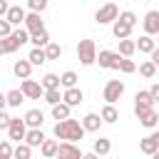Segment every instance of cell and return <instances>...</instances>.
Instances as JSON below:
<instances>
[{
  "instance_id": "obj_12",
  "label": "cell",
  "mask_w": 159,
  "mask_h": 159,
  "mask_svg": "<svg viewBox=\"0 0 159 159\" xmlns=\"http://www.w3.org/2000/svg\"><path fill=\"white\" fill-rule=\"evenodd\" d=\"M57 159H82V152H80L77 144L60 142V147H57Z\"/></svg>"
},
{
  "instance_id": "obj_14",
  "label": "cell",
  "mask_w": 159,
  "mask_h": 159,
  "mask_svg": "<svg viewBox=\"0 0 159 159\" xmlns=\"http://www.w3.org/2000/svg\"><path fill=\"white\" fill-rule=\"evenodd\" d=\"M62 102L72 109V107H77V104H82L84 102V92L80 89V87H72V89H65L62 92Z\"/></svg>"
},
{
  "instance_id": "obj_8",
  "label": "cell",
  "mask_w": 159,
  "mask_h": 159,
  "mask_svg": "<svg viewBox=\"0 0 159 159\" xmlns=\"http://www.w3.org/2000/svg\"><path fill=\"white\" fill-rule=\"evenodd\" d=\"M119 55L117 52H112V50H99L97 52V62H99V67L102 70H117L119 67Z\"/></svg>"
},
{
  "instance_id": "obj_9",
  "label": "cell",
  "mask_w": 159,
  "mask_h": 159,
  "mask_svg": "<svg viewBox=\"0 0 159 159\" xmlns=\"http://www.w3.org/2000/svg\"><path fill=\"white\" fill-rule=\"evenodd\" d=\"M142 25H144V35H149V37L159 35V10H149L144 15Z\"/></svg>"
},
{
  "instance_id": "obj_25",
  "label": "cell",
  "mask_w": 159,
  "mask_h": 159,
  "mask_svg": "<svg viewBox=\"0 0 159 159\" xmlns=\"http://www.w3.org/2000/svg\"><path fill=\"white\" fill-rule=\"evenodd\" d=\"M137 52V45H134V40H119V50H117V55L119 57H124V60H132V55Z\"/></svg>"
},
{
  "instance_id": "obj_35",
  "label": "cell",
  "mask_w": 159,
  "mask_h": 159,
  "mask_svg": "<svg viewBox=\"0 0 159 159\" xmlns=\"http://www.w3.org/2000/svg\"><path fill=\"white\" fill-rule=\"evenodd\" d=\"M139 75H142V77H147V80H152V77L157 75V67H154L149 60H144V62L139 65Z\"/></svg>"
},
{
  "instance_id": "obj_11",
  "label": "cell",
  "mask_w": 159,
  "mask_h": 159,
  "mask_svg": "<svg viewBox=\"0 0 159 159\" xmlns=\"http://www.w3.org/2000/svg\"><path fill=\"white\" fill-rule=\"evenodd\" d=\"M25 127L27 129H42V122H45V112L42 109H27L25 117H22Z\"/></svg>"
},
{
  "instance_id": "obj_42",
  "label": "cell",
  "mask_w": 159,
  "mask_h": 159,
  "mask_svg": "<svg viewBox=\"0 0 159 159\" xmlns=\"http://www.w3.org/2000/svg\"><path fill=\"white\" fill-rule=\"evenodd\" d=\"M10 52H15V45L10 42V37L0 40V55H10Z\"/></svg>"
},
{
  "instance_id": "obj_39",
  "label": "cell",
  "mask_w": 159,
  "mask_h": 159,
  "mask_svg": "<svg viewBox=\"0 0 159 159\" xmlns=\"http://www.w3.org/2000/svg\"><path fill=\"white\" fill-rule=\"evenodd\" d=\"M12 142L10 139H2L0 142V159H12Z\"/></svg>"
},
{
  "instance_id": "obj_26",
  "label": "cell",
  "mask_w": 159,
  "mask_h": 159,
  "mask_svg": "<svg viewBox=\"0 0 159 159\" xmlns=\"http://www.w3.org/2000/svg\"><path fill=\"white\" fill-rule=\"evenodd\" d=\"M30 42H32V47H37V50H45L52 40H50V35H47V30H42V32H35V35H30Z\"/></svg>"
},
{
  "instance_id": "obj_33",
  "label": "cell",
  "mask_w": 159,
  "mask_h": 159,
  "mask_svg": "<svg viewBox=\"0 0 159 159\" xmlns=\"http://www.w3.org/2000/svg\"><path fill=\"white\" fill-rule=\"evenodd\" d=\"M32 157V149L25 144V142H20L15 149H12V159H30Z\"/></svg>"
},
{
  "instance_id": "obj_41",
  "label": "cell",
  "mask_w": 159,
  "mask_h": 159,
  "mask_svg": "<svg viewBox=\"0 0 159 159\" xmlns=\"http://www.w3.org/2000/svg\"><path fill=\"white\" fill-rule=\"evenodd\" d=\"M10 35H12V25L2 17V20H0V40H5V37H10Z\"/></svg>"
},
{
  "instance_id": "obj_24",
  "label": "cell",
  "mask_w": 159,
  "mask_h": 159,
  "mask_svg": "<svg viewBox=\"0 0 159 159\" xmlns=\"http://www.w3.org/2000/svg\"><path fill=\"white\" fill-rule=\"evenodd\" d=\"M10 42L15 45V50H20L25 42H30V35H27V30H25V27H17V30H12V35H10Z\"/></svg>"
},
{
  "instance_id": "obj_32",
  "label": "cell",
  "mask_w": 159,
  "mask_h": 159,
  "mask_svg": "<svg viewBox=\"0 0 159 159\" xmlns=\"http://www.w3.org/2000/svg\"><path fill=\"white\" fill-rule=\"evenodd\" d=\"M45 57H47V62H50V60H60V57H62L60 42H50V45L45 47Z\"/></svg>"
},
{
  "instance_id": "obj_27",
  "label": "cell",
  "mask_w": 159,
  "mask_h": 159,
  "mask_svg": "<svg viewBox=\"0 0 159 159\" xmlns=\"http://www.w3.org/2000/svg\"><path fill=\"white\" fill-rule=\"evenodd\" d=\"M77 72L75 70H67V72H62L60 75V87H65V89H72V87H77Z\"/></svg>"
},
{
  "instance_id": "obj_17",
  "label": "cell",
  "mask_w": 159,
  "mask_h": 159,
  "mask_svg": "<svg viewBox=\"0 0 159 159\" xmlns=\"http://www.w3.org/2000/svg\"><path fill=\"white\" fill-rule=\"evenodd\" d=\"M132 30H134V27H129V25L122 22V20H114V22H112V35H114L117 40H129Z\"/></svg>"
},
{
  "instance_id": "obj_23",
  "label": "cell",
  "mask_w": 159,
  "mask_h": 159,
  "mask_svg": "<svg viewBox=\"0 0 159 159\" xmlns=\"http://www.w3.org/2000/svg\"><path fill=\"white\" fill-rule=\"evenodd\" d=\"M57 147H60L57 139H45L42 147H40V154H42L45 159H55V157H57Z\"/></svg>"
},
{
  "instance_id": "obj_37",
  "label": "cell",
  "mask_w": 159,
  "mask_h": 159,
  "mask_svg": "<svg viewBox=\"0 0 159 159\" xmlns=\"http://www.w3.org/2000/svg\"><path fill=\"white\" fill-rule=\"evenodd\" d=\"M27 7H30V12L42 15V12L47 10V0H27Z\"/></svg>"
},
{
  "instance_id": "obj_1",
  "label": "cell",
  "mask_w": 159,
  "mask_h": 159,
  "mask_svg": "<svg viewBox=\"0 0 159 159\" xmlns=\"http://www.w3.org/2000/svg\"><path fill=\"white\" fill-rule=\"evenodd\" d=\"M52 134H55V139L60 142H70V144H77V142H82L84 139V129H82V124L77 122V119H65V122H57L55 127H52Z\"/></svg>"
},
{
  "instance_id": "obj_49",
  "label": "cell",
  "mask_w": 159,
  "mask_h": 159,
  "mask_svg": "<svg viewBox=\"0 0 159 159\" xmlns=\"http://www.w3.org/2000/svg\"><path fill=\"white\" fill-rule=\"evenodd\" d=\"M152 139H154V144H157V149H159V132H154V134H149Z\"/></svg>"
},
{
  "instance_id": "obj_18",
  "label": "cell",
  "mask_w": 159,
  "mask_h": 159,
  "mask_svg": "<svg viewBox=\"0 0 159 159\" xmlns=\"http://www.w3.org/2000/svg\"><path fill=\"white\" fill-rule=\"evenodd\" d=\"M99 119H102V124H114L119 119V109L114 104H104L102 112H99Z\"/></svg>"
},
{
  "instance_id": "obj_43",
  "label": "cell",
  "mask_w": 159,
  "mask_h": 159,
  "mask_svg": "<svg viewBox=\"0 0 159 159\" xmlns=\"http://www.w3.org/2000/svg\"><path fill=\"white\" fill-rule=\"evenodd\" d=\"M10 119H12V117H10L7 112H0V129H7V127H10Z\"/></svg>"
},
{
  "instance_id": "obj_31",
  "label": "cell",
  "mask_w": 159,
  "mask_h": 159,
  "mask_svg": "<svg viewBox=\"0 0 159 159\" xmlns=\"http://www.w3.org/2000/svg\"><path fill=\"white\" fill-rule=\"evenodd\" d=\"M5 99H7V107H20V104L25 102V97H22L20 89H10V92H5Z\"/></svg>"
},
{
  "instance_id": "obj_50",
  "label": "cell",
  "mask_w": 159,
  "mask_h": 159,
  "mask_svg": "<svg viewBox=\"0 0 159 159\" xmlns=\"http://www.w3.org/2000/svg\"><path fill=\"white\" fill-rule=\"evenodd\" d=\"M152 159H159V149H157V152H154V154H152Z\"/></svg>"
},
{
  "instance_id": "obj_21",
  "label": "cell",
  "mask_w": 159,
  "mask_h": 159,
  "mask_svg": "<svg viewBox=\"0 0 159 159\" xmlns=\"http://www.w3.org/2000/svg\"><path fill=\"white\" fill-rule=\"evenodd\" d=\"M109 152H112V142H109L107 137L94 139V144H92V154H97V157H107Z\"/></svg>"
},
{
  "instance_id": "obj_44",
  "label": "cell",
  "mask_w": 159,
  "mask_h": 159,
  "mask_svg": "<svg viewBox=\"0 0 159 159\" xmlns=\"http://www.w3.org/2000/svg\"><path fill=\"white\" fill-rule=\"evenodd\" d=\"M149 94H152V99H154V104L159 102V82H154L152 87H149Z\"/></svg>"
},
{
  "instance_id": "obj_20",
  "label": "cell",
  "mask_w": 159,
  "mask_h": 159,
  "mask_svg": "<svg viewBox=\"0 0 159 159\" xmlns=\"http://www.w3.org/2000/svg\"><path fill=\"white\" fill-rule=\"evenodd\" d=\"M47 137L42 134V129H27V134H25V144L30 147V149H35V147H42V142H45Z\"/></svg>"
},
{
  "instance_id": "obj_4",
  "label": "cell",
  "mask_w": 159,
  "mask_h": 159,
  "mask_svg": "<svg viewBox=\"0 0 159 159\" xmlns=\"http://www.w3.org/2000/svg\"><path fill=\"white\" fill-rule=\"evenodd\" d=\"M122 94H124V82H122V80H109V82L104 84L102 97H104V102H107V104H114Z\"/></svg>"
},
{
  "instance_id": "obj_47",
  "label": "cell",
  "mask_w": 159,
  "mask_h": 159,
  "mask_svg": "<svg viewBox=\"0 0 159 159\" xmlns=\"http://www.w3.org/2000/svg\"><path fill=\"white\" fill-rule=\"evenodd\" d=\"M7 107V99H5V92H0V112H5Z\"/></svg>"
},
{
  "instance_id": "obj_45",
  "label": "cell",
  "mask_w": 159,
  "mask_h": 159,
  "mask_svg": "<svg viewBox=\"0 0 159 159\" xmlns=\"http://www.w3.org/2000/svg\"><path fill=\"white\" fill-rule=\"evenodd\" d=\"M7 10H10V2H7V0H0V20L7 15Z\"/></svg>"
},
{
  "instance_id": "obj_29",
  "label": "cell",
  "mask_w": 159,
  "mask_h": 159,
  "mask_svg": "<svg viewBox=\"0 0 159 159\" xmlns=\"http://www.w3.org/2000/svg\"><path fill=\"white\" fill-rule=\"evenodd\" d=\"M70 114H72V109H70L65 102H60V104H55V107H52V119H57V122L70 119Z\"/></svg>"
},
{
  "instance_id": "obj_28",
  "label": "cell",
  "mask_w": 159,
  "mask_h": 159,
  "mask_svg": "<svg viewBox=\"0 0 159 159\" xmlns=\"http://www.w3.org/2000/svg\"><path fill=\"white\" fill-rule=\"evenodd\" d=\"M40 84H42V89H45V92H50V89H60V75L47 72V75L40 80Z\"/></svg>"
},
{
  "instance_id": "obj_15",
  "label": "cell",
  "mask_w": 159,
  "mask_h": 159,
  "mask_svg": "<svg viewBox=\"0 0 159 159\" xmlns=\"http://www.w3.org/2000/svg\"><path fill=\"white\" fill-rule=\"evenodd\" d=\"M80 124H82V129H84V132H99V129H102V119H99V114H97V112L84 114Z\"/></svg>"
},
{
  "instance_id": "obj_30",
  "label": "cell",
  "mask_w": 159,
  "mask_h": 159,
  "mask_svg": "<svg viewBox=\"0 0 159 159\" xmlns=\"http://www.w3.org/2000/svg\"><path fill=\"white\" fill-rule=\"evenodd\" d=\"M27 62H30L32 67H37V65H45V62H47V57H45V50H37V47H32V50H30V55H27Z\"/></svg>"
},
{
  "instance_id": "obj_48",
  "label": "cell",
  "mask_w": 159,
  "mask_h": 159,
  "mask_svg": "<svg viewBox=\"0 0 159 159\" xmlns=\"http://www.w3.org/2000/svg\"><path fill=\"white\" fill-rule=\"evenodd\" d=\"M82 159H99L97 154H92V152H87V154H82Z\"/></svg>"
},
{
  "instance_id": "obj_3",
  "label": "cell",
  "mask_w": 159,
  "mask_h": 159,
  "mask_svg": "<svg viewBox=\"0 0 159 159\" xmlns=\"http://www.w3.org/2000/svg\"><path fill=\"white\" fill-rule=\"evenodd\" d=\"M119 17V7L114 5V2H107V5H102L97 12H94V22L97 25H109V22H114Z\"/></svg>"
},
{
  "instance_id": "obj_51",
  "label": "cell",
  "mask_w": 159,
  "mask_h": 159,
  "mask_svg": "<svg viewBox=\"0 0 159 159\" xmlns=\"http://www.w3.org/2000/svg\"><path fill=\"white\" fill-rule=\"evenodd\" d=\"M154 42H157V47H159V35H157V40H154Z\"/></svg>"
},
{
  "instance_id": "obj_6",
  "label": "cell",
  "mask_w": 159,
  "mask_h": 159,
  "mask_svg": "<svg viewBox=\"0 0 159 159\" xmlns=\"http://www.w3.org/2000/svg\"><path fill=\"white\" fill-rule=\"evenodd\" d=\"M20 92H22L25 99H40L45 94V89H42V84L37 80H22L20 82Z\"/></svg>"
},
{
  "instance_id": "obj_38",
  "label": "cell",
  "mask_w": 159,
  "mask_h": 159,
  "mask_svg": "<svg viewBox=\"0 0 159 159\" xmlns=\"http://www.w3.org/2000/svg\"><path fill=\"white\" fill-rule=\"evenodd\" d=\"M119 72H124V75H132V72H137V62L134 60H119V67H117Z\"/></svg>"
},
{
  "instance_id": "obj_40",
  "label": "cell",
  "mask_w": 159,
  "mask_h": 159,
  "mask_svg": "<svg viewBox=\"0 0 159 159\" xmlns=\"http://www.w3.org/2000/svg\"><path fill=\"white\" fill-rule=\"evenodd\" d=\"M117 20H122V22H127L129 27H134V25H137V15H134L132 10H124V12H119V17H117Z\"/></svg>"
},
{
  "instance_id": "obj_13",
  "label": "cell",
  "mask_w": 159,
  "mask_h": 159,
  "mask_svg": "<svg viewBox=\"0 0 159 159\" xmlns=\"http://www.w3.org/2000/svg\"><path fill=\"white\" fill-rule=\"evenodd\" d=\"M25 30H27V35H35V32H42L45 30V22H42V15H37V12H27V17H25Z\"/></svg>"
},
{
  "instance_id": "obj_7",
  "label": "cell",
  "mask_w": 159,
  "mask_h": 159,
  "mask_svg": "<svg viewBox=\"0 0 159 159\" xmlns=\"http://www.w3.org/2000/svg\"><path fill=\"white\" fill-rule=\"evenodd\" d=\"M25 134H27V127H25V122L20 119V117H12L10 119V127H7V137H10V142H25Z\"/></svg>"
},
{
  "instance_id": "obj_5",
  "label": "cell",
  "mask_w": 159,
  "mask_h": 159,
  "mask_svg": "<svg viewBox=\"0 0 159 159\" xmlns=\"http://www.w3.org/2000/svg\"><path fill=\"white\" fill-rule=\"evenodd\" d=\"M149 109H154V99H152L149 89H139V92L134 94V114L142 117V114L149 112Z\"/></svg>"
},
{
  "instance_id": "obj_10",
  "label": "cell",
  "mask_w": 159,
  "mask_h": 159,
  "mask_svg": "<svg viewBox=\"0 0 159 159\" xmlns=\"http://www.w3.org/2000/svg\"><path fill=\"white\" fill-rule=\"evenodd\" d=\"M25 17H27V12H25V7H22V5H10L7 15H5V20L12 25V30H17V27L25 22Z\"/></svg>"
},
{
  "instance_id": "obj_36",
  "label": "cell",
  "mask_w": 159,
  "mask_h": 159,
  "mask_svg": "<svg viewBox=\"0 0 159 159\" xmlns=\"http://www.w3.org/2000/svg\"><path fill=\"white\" fill-rule=\"evenodd\" d=\"M42 97H45V102H47L50 107H55V104L62 102V92H60V89H50V92H45Z\"/></svg>"
},
{
  "instance_id": "obj_19",
  "label": "cell",
  "mask_w": 159,
  "mask_h": 159,
  "mask_svg": "<svg viewBox=\"0 0 159 159\" xmlns=\"http://www.w3.org/2000/svg\"><path fill=\"white\" fill-rule=\"evenodd\" d=\"M139 119V124L144 127V129H157V124H159V112L157 109H149V112H144L142 117H137Z\"/></svg>"
},
{
  "instance_id": "obj_34",
  "label": "cell",
  "mask_w": 159,
  "mask_h": 159,
  "mask_svg": "<svg viewBox=\"0 0 159 159\" xmlns=\"http://www.w3.org/2000/svg\"><path fill=\"white\" fill-rule=\"evenodd\" d=\"M139 152H142V154H149V157H152V154L157 152V144H154V139H152V137H144V139L139 142Z\"/></svg>"
},
{
  "instance_id": "obj_2",
  "label": "cell",
  "mask_w": 159,
  "mask_h": 159,
  "mask_svg": "<svg viewBox=\"0 0 159 159\" xmlns=\"http://www.w3.org/2000/svg\"><path fill=\"white\" fill-rule=\"evenodd\" d=\"M77 60H80V65H84V67H92V65L97 62V45H94V40L84 37V40L77 42Z\"/></svg>"
},
{
  "instance_id": "obj_46",
  "label": "cell",
  "mask_w": 159,
  "mask_h": 159,
  "mask_svg": "<svg viewBox=\"0 0 159 159\" xmlns=\"http://www.w3.org/2000/svg\"><path fill=\"white\" fill-rule=\"evenodd\" d=\"M149 62H152L154 67H159V47H157V50H154V52L149 55Z\"/></svg>"
},
{
  "instance_id": "obj_16",
  "label": "cell",
  "mask_w": 159,
  "mask_h": 159,
  "mask_svg": "<svg viewBox=\"0 0 159 159\" xmlns=\"http://www.w3.org/2000/svg\"><path fill=\"white\" fill-rule=\"evenodd\" d=\"M12 72H15L17 80H30V75H32V65L27 62V57H25V60H17V62L12 65Z\"/></svg>"
},
{
  "instance_id": "obj_22",
  "label": "cell",
  "mask_w": 159,
  "mask_h": 159,
  "mask_svg": "<svg viewBox=\"0 0 159 159\" xmlns=\"http://www.w3.org/2000/svg\"><path fill=\"white\" fill-rule=\"evenodd\" d=\"M134 45H137V50L144 52V55H152V52L157 50V42H154V37H149V35H142Z\"/></svg>"
}]
</instances>
